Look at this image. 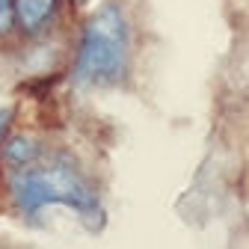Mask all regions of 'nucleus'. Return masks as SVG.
<instances>
[{"label":"nucleus","instance_id":"f257e3e1","mask_svg":"<svg viewBox=\"0 0 249 249\" xmlns=\"http://www.w3.org/2000/svg\"><path fill=\"white\" fill-rule=\"evenodd\" d=\"M9 208L27 226H39L48 208L71 211L86 229L104 226V202L95 178L71 151L42 142V148L18 169L0 172Z\"/></svg>","mask_w":249,"mask_h":249},{"label":"nucleus","instance_id":"39448f33","mask_svg":"<svg viewBox=\"0 0 249 249\" xmlns=\"http://www.w3.org/2000/svg\"><path fill=\"white\" fill-rule=\"evenodd\" d=\"M12 122H15V110L12 107H0V142H3L6 134L12 131Z\"/></svg>","mask_w":249,"mask_h":249},{"label":"nucleus","instance_id":"7ed1b4c3","mask_svg":"<svg viewBox=\"0 0 249 249\" xmlns=\"http://www.w3.org/2000/svg\"><path fill=\"white\" fill-rule=\"evenodd\" d=\"M66 0H12V15H15V33L36 42L48 39L59 18Z\"/></svg>","mask_w":249,"mask_h":249},{"label":"nucleus","instance_id":"f03ea898","mask_svg":"<svg viewBox=\"0 0 249 249\" xmlns=\"http://www.w3.org/2000/svg\"><path fill=\"white\" fill-rule=\"evenodd\" d=\"M137 30L124 0H101L77 27L71 77L86 89L122 86L134 66Z\"/></svg>","mask_w":249,"mask_h":249},{"label":"nucleus","instance_id":"20e7f679","mask_svg":"<svg viewBox=\"0 0 249 249\" xmlns=\"http://www.w3.org/2000/svg\"><path fill=\"white\" fill-rule=\"evenodd\" d=\"M15 36V15H12V0H0V42Z\"/></svg>","mask_w":249,"mask_h":249}]
</instances>
